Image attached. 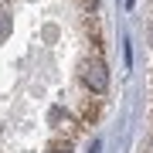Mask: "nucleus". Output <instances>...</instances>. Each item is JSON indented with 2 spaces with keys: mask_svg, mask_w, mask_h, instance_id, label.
Instances as JSON below:
<instances>
[{
  "mask_svg": "<svg viewBox=\"0 0 153 153\" xmlns=\"http://www.w3.org/2000/svg\"><path fill=\"white\" fill-rule=\"evenodd\" d=\"M78 78H82V85H85L92 95H102L105 88H109V71H105V65H102L99 55L82 58V65H78Z\"/></svg>",
  "mask_w": 153,
  "mask_h": 153,
  "instance_id": "f257e3e1",
  "label": "nucleus"
},
{
  "mask_svg": "<svg viewBox=\"0 0 153 153\" xmlns=\"http://www.w3.org/2000/svg\"><path fill=\"white\" fill-rule=\"evenodd\" d=\"M7 34H10V17H7V14H0V41H4Z\"/></svg>",
  "mask_w": 153,
  "mask_h": 153,
  "instance_id": "f03ea898",
  "label": "nucleus"
},
{
  "mask_svg": "<svg viewBox=\"0 0 153 153\" xmlns=\"http://www.w3.org/2000/svg\"><path fill=\"white\" fill-rule=\"evenodd\" d=\"M150 123H153V112H150Z\"/></svg>",
  "mask_w": 153,
  "mask_h": 153,
  "instance_id": "7ed1b4c3",
  "label": "nucleus"
}]
</instances>
